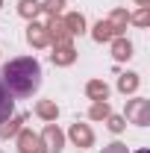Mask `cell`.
<instances>
[{
  "instance_id": "9a60e30c",
  "label": "cell",
  "mask_w": 150,
  "mask_h": 153,
  "mask_svg": "<svg viewBox=\"0 0 150 153\" xmlns=\"http://www.w3.org/2000/svg\"><path fill=\"white\" fill-rule=\"evenodd\" d=\"M12 103H15L12 94H9V91H6V85L0 82V124H3L6 118H12Z\"/></svg>"
},
{
  "instance_id": "52a82bcc",
  "label": "cell",
  "mask_w": 150,
  "mask_h": 153,
  "mask_svg": "<svg viewBox=\"0 0 150 153\" xmlns=\"http://www.w3.org/2000/svg\"><path fill=\"white\" fill-rule=\"evenodd\" d=\"M68 135H71V141H74L76 147H91V141H94V133L85 127V124H74Z\"/></svg>"
},
{
  "instance_id": "7a4b0ae2",
  "label": "cell",
  "mask_w": 150,
  "mask_h": 153,
  "mask_svg": "<svg viewBox=\"0 0 150 153\" xmlns=\"http://www.w3.org/2000/svg\"><path fill=\"white\" fill-rule=\"evenodd\" d=\"M38 138H41V153H62V147H65V135L56 124H47Z\"/></svg>"
},
{
  "instance_id": "7c38bea8",
  "label": "cell",
  "mask_w": 150,
  "mask_h": 153,
  "mask_svg": "<svg viewBox=\"0 0 150 153\" xmlns=\"http://www.w3.org/2000/svg\"><path fill=\"white\" fill-rule=\"evenodd\" d=\"M36 115H38V118H44V121H56L59 109H56L53 100H38V103H36Z\"/></svg>"
},
{
  "instance_id": "d4e9b609",
  "label": "cell",
  "mask_w": 150,
  "mask_h": 153,
  "mask_svg": "<svg viewBox=\"0 0 150 153\" xmlns=\"http://www.w3.org/2000/svg\"><path fill=\"white\" fill-rule=\"evenodd\" d=\"M0 6H3V0H0Z\"/></svg>"
},
{
  "instance_id": "5bb4252c",
  "label": "cell",
  "mask_w": 150,
  "mask_h": 153,
  "mask_svg": "<svg viewBox=\"0 0 150 153\" xmlns=\"http://www.w3.org/2000/svg\"><path fill=\"white\" fill-rule=\"evenodd\" d=\"M62 24L68 27V33H71V36H76V33H82V30H85V18H82L79 12H71V15H65V18H62Z\"/></svg>"
},
{
  "instance_id": "277c9868",
  "label": "cell",
  "mask_w": 150,
  "mask_h": 153,
  "mask_svg": "<svg viewBox=\"0 0 150 153\" xmlns=\"http://www.w3.org/2000/svg\"><path fill=\"white\" fill-rule=\"evenodd\" d=\"M27 41L33 44V47H47L50 44V33H47V24H30L27 27Z\"/></svg>"
},
{
  "instance_id": "603a6c76",
  "label": "cell",
  "mask_w": 150,
  "mask_h": 153,
  "mask_svg": "<svg viewBox=\"0 0 150 153\" xmlns=\"http://www.w3.org/2000/svg\"><path fill=\"white\" fill-rule=\"evenodd\" d=\"M103 153H127V144H109V147H103Z\"/></svg>"
},
{
  "instance_id": "4fadbf2b",
  "label": "cell",
  "mask_w": 150,
  "mask_h": 153,
  "mask_svg": "<svg viewBox=\"0 0 150 153\" xmlns=\"http://www.w3.org/2000/svg\"><path fill=\"white\" fill-rule=\"evenodd\" d=\"M127 21H130V15H127L124 9H115L112 15H109V27L115 30V38H118L124 30H127Z\"/></svg>"
},
{
  "instance_id": "ba28073f",
  "label": "cell",
  "mask_w": 150,
  "mask_h": 153,
  "mask_svg": "<svg viewBox=\"0 0 150 153\" xmlns=\"http://www.w3.org/2000/svg\"><path fill=\"white\" fill-rule=\"evenodd\" d=\"M53 65H71L76 59V50H74V44H53Z\"/></svg>"
},
{
  "instance_id": "30bf717a",
  "label": "cell",
  "mask_w": 150,
  "mask_h": 153,
  "mask_svg": "<svg viewBox=\"0 0 150 153\" xmlns=\"http://www.w3.org/2000/svg\"><path fill=\"white\" fill-rule=\"evenodd\" d=\"M21 124H24V115H15V118H6L3 127H0V138H12V135L21 133Z\"/></svg>"
},
{
  "instance_id": "7402d4cb",
  "label": "cell",
  "mask_w": 150,
  "mask_h": 153,
  "mask_svg": "<svg viewBox=\"0 0 150 153\" xmlns=\"http://www.w3.org/2000/svg\"><path fill=\"white\" fill-rule=\"evenodd\" d=\"M109 130H112V133H121V130H124V118L109 115Z\"/></svg>"
},
{
  "instance_id": "6da1fadb",
  "label": "cell",
  "mask_w": 150,
  "mask_h": 153,
  "mask_svg": "<svg viewBox=\"0 0 150 153\" xmlns=\"http://www.w3.org/2000/svg\"><path fill=\"white\" fill-rule=\"evenodd\" d=\"M0 82L6 85V91L15 97H30L41 85V65L33 56H21L3 65Z\"/></svg>"
},
{
  "instance_id": "8992f818",
  "label": "cell",
  "mask_w": 150,
  "mask_h": 153,
  "mask_svg": "<svg viewBox=\"0 0 150 153\" xmlns=\"http://www.w3.org/2000/svg\"><path fill=\"white\" fill-rule=\"evenodd\" d=\"M47 33H50V41H53V44H71V33H68V27H65L62 21L50 18V24H47Z\"/></svg>"
},
{
  "instance_id": "9c48e42d",
  "label": "cell",
  "mask_w": 150,
  "mask_h": 153,
  "mask_svg": "<svg viewBox=\"0 0 150 153\" xmlns=\"http://www.w3.org/2000/svg\"><path fill=\"white\" fill-rule=\"evenodd\" d=\"M112 56L118 59V62H124V59H130L132 56V44L127 41V38H112Z\"/></svg>"
},
{
  "instance_id": "5b68a950",
  "label": "cell",
  "mask_w": 150,
  "mask_h": 153,
  "mask_svg": "<svg viewBox=\"0 0 150 153\" xmlns=\"http://www.w3.org/2000/svg\"><path fill=\"white\" fill-rule=\"evenodd\" d=\"M18 150L21 153H41V138L33 130H21L18 133Z\"/></svg>"
},
{
  "instance_id": "8fae6325",
  "label": "cell",
  "mask_w": 150,
  "mask_h": 153,
  "mask_svg": "<svg viewBox=\"0 0 150 153\" xmlns=\"http://www.w3.org/2000/svg\"><path fill=\"white\" fill-rule=\"evenodd\" d=\"M85 94L91 97V100H106V97H109V85H106L103 79H91V82L85 85Z\"/></svg>"
},
{
  "instance_id": "d6986e66",
  "label": "cell",
  "mask_w": 150,
  "mask_h": 153,
  "mask_svg": "<svg viewBox=\"0 0 150 153\" xmlns=\"http://www.w3.org/2000/svg\"><path fill=\"white\" fill-rule=\"evenodd\" d=\"M118 88H121L124 94L135 91V88H138V74H124L121 79H118Z\"/></svg>"
},
{
  "instance_id": "ffe728a7",
  "label": "cell",
  "mask_w": 150,
  "mask_h": 153,
  "mask_svg": "<svg viewBox=\"0 0 150 153\" xmlns=\"http://www.w3.org/2000/svg\"><path fill=\"white\" fill-rule=\"evenodd\" d=\"M41 9H44V12H47V15H50V18H56L59 12H62V9H65V0H47V3H44V6H41Z\"/></svg>"
},
{
  "instance_id": "cb8c5ba5",
  "label": "cell",
  "mask_w": 150,
  "mask_h": 153,
  "mask_svg": "<svg viewBox=\"0 0 150 153\" xmlns=\"http://www.w3.org/2000/svg\"><path fill=\"white\" fill-rule=\"evenodd\" d=\"M138 153H150V150H138Z\"/></svg>"
},
{
  "instance_id": "2e32d148",
  "label": "cell",
  "mask_w": 150,
  "mask_h": 153,
  "mask_svg": "<svg viewBox=\"0 0 150 153\" xmlns=\"http://www.w3.org/2000/svg\"><path fill=\"white\" fill-rule=\"evenodd\" d=\"M109 115H112V109H109L106 100H94V106L88 109V118H91V121H103V118H109Z\"/></svg>"
},
{
  "instance_id": "44dd1931",
  "label": "cell",
  "mask_w": 150,
  "mask_h": 153,
  "mask_svg": "<svg viewBox=\"0 0 150 153\" xmlns=\"http://www.w3.org/2000/svg\"><path fill=\"white\" fill-rule=\"evenodd\" d=\"M132 21H135L138 27H147V24H150V9H147V6H141V9L132 15Z\"/></svg>"
},
{
  "instance_id": "e0dca14e",
  "label": "cell",
  "mask_w": 150,
  "mask_h": 153,
  "mask_svg": "<svg viewBox=\"0 0 150 153\" xmlns=\"http://www.w3.org/2000/svg\"><path fill=\"white\" fill-rule=\"evenodd\" d=\"M91 36H94V41H112V38H115V30L109 27V21H100V24L94 27Z\"/></svg>"
},
{
  "instance_id": "ac0fdd59",
  "label": "cell",
  "mask_w": 150,
  "mask_h": 153,
  "mask_svg": "<svg viewBox=\"0 0 150 153\" xmlns=\"http://www.w3.org/2000/svg\"><path fill=\"white\" fill-rule=\"evenodd\" d=\"M18 12H21V18H30V21H33L38 12H41V6H38L36 0H21V3H18Z\"/></svg>"
},
{
  "instance_id": "3957f363",
  "label": "cell",
  "mask_w": 150,
  "mask_h": 153,
  "mask_svg": "<svg viewBox=\"0 0 150 153\" xmlns=\"http://www.w3.org/2000/svg\"><path fill=\"white\" fill-rule=\"evenodd\" d=\"M127 121L130 124H138V127H147L150 124V100L144 97H135L127 103Z\"/></svg>"
}]
</instances>
